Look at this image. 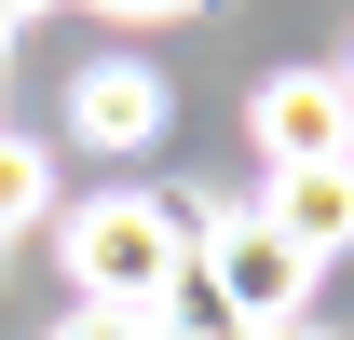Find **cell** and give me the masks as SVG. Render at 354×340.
Here are the masks:
<instances>
[{"mask_svg":"<svg viewBox=\"0 0 354 340\" xmlns=\"http://www.w3.org/2000/svg\"><path fill=\"white\" fill-rule=\"evenodd\" d=\"M68 272H82L95 313H150V299L191 272V205L177 191H109V205L68 218Z\"/></svg>","mask_w":354,"mask_h":340,"instance_id":"obj_1","label":"cell"},{"mask_svg":"<svg viewBox=\"0 0 354 340\" xmlns=\"http://www.w3.org/2000/svg\"><path fill=\"white\" fill-rule=\"evenodd\" d=\"M191 272H205V299H218L245 340H286L313 299V258L272 232V218H191Z\"/></svg>","mask_w":354,"mask_h":340,"instance_id":"obj_2","label":"cell"},{"mask_svg":"<svg viewBox=\"0 0 354 340\" xmlns=\"http://www.w3.org/2000/svg\"><path fill=\"white\" fill-rule=\"evenodd\" d=\"M245 136H259V164H272V177H286V164H341V136H354L341 68H272L259 109H245Z\"/></svg>","mask_w":354,"mask_h":340,"instance_id":"obj_3","label":"cell"},{"mask_svg":"<svg viewBox=\"0 0 354 340\" xmlns=\"http://www.w3.org/2000/svg\"><path fill=\"white\" fill-rule=\"evenodd\" d=\"M259 218H272V232H286V245L313 258V272H327V258L354 245V177H341V164H286V177H272V205H259Z\"/></svg>","mask_w":354,"mask_h":340,"instance_id":"obj_4","label":"cell"},{"mask_svg":"<svg viewBox=\"0 0 354 340\" xmlns=\"http://www.w3.org/2000/svg\"><path fill=\"white\" fill-rule=\"evenodd\" d=\"M68 109H82V136H95V150H150V136H164V82H150L136 55L82 68V95H68Z\"/></svg>","mask_w":354,"mask_h":340,"instance_id":"obj_5","label":"cell"},{"mask_svg":"<svg viewBox=\"0 0 354 340\" xmlns=\"http://www.w3.org/2000/svg\"><path fill=\"white\" fill-rule=\"evenodd\" d=\"M28 218H55V164H41V150H28L14 123H0V245H14Z\"/></svg>","mask_w":354,"mask_h":340,"instance_id":"obj_6","label":"cell"},{"mask_svg":"<svg viewBox=\"0 0 354 340\" xmlns=\"http://www.w3.org/2000/svg\"><path fill=\"white\" fill-rule=\"evenodd\" d=\"M55 340H164V327H150V313H95V299H82V313H68Z\"/></svg>","mask_w":354,"mask_h":340,"instance_id":"obj_7","label":"cell"},{"mask_svg":"<svg viewBox=\"0 0 354 340\" xmlns=\"http://www.w3.org/2000/svg\"><path fill=\"white\" fill-rule=\"evenodd\" d=\"M95 14H123V28H164V14H205V0H95Z\"/></svg>","mask_w":354,"mask_h":340,"instance_id":"obj_8","label":"cell"},{"mask_svg":"<svg viewBox=\"0 0 354 340\" xmlns=\"http://www.w3.org/2000/svg\"><path fill=\"white\" fill-rule=\"evenodd\" d=\"M14 14H41V0H0V28H14Z\"/></svg>","mask_w":354,"mask_h":340,"instance_id":"obj_9","label":"cell"}]
</instances>
